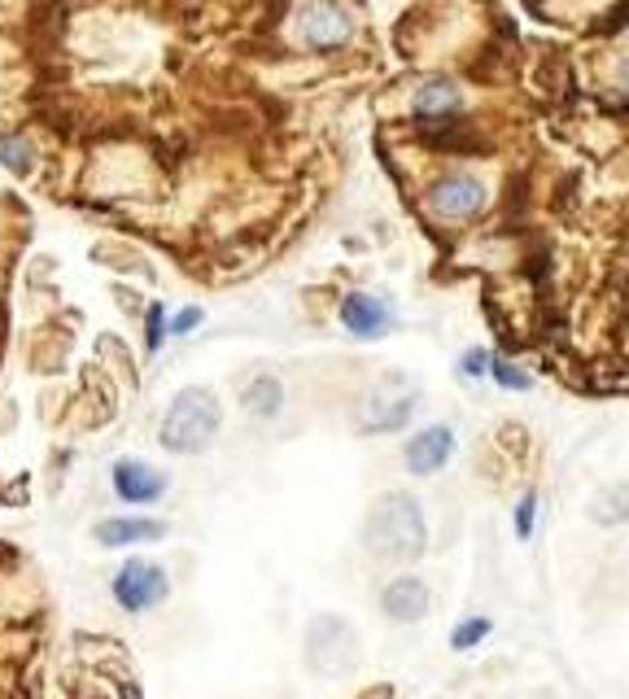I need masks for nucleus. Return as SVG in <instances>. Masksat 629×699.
<instances>
[{
  "label": "nucleus",
  "instance_id": "nucleus-1",
  "mask_svg": "<svg viewBox=\"0 0 629 699\" xmlns=\"http://www.w3.org/2000/svg\"><path fill=\"white\" fill-rule=\"evenodd\" d=\"M363 547L389 564H411L428 547L424 512L411 494H380L363 520Z\"/></svg>",
  "mask_w": 629,
  "mask_h": 699
},
{
  "label": "nucleus",
  "instance_id": "nucleus-2",
  "mask_svg": "<svg viewBox=\"0 0 629 699\" xmlns=\"http://www.w3.org/2000/svg\"><path fill=\"white\" fill-rule=\"evenodd\" d=\"M224 428V411H219V398L202 385H188L175 393V402L167 406L162 415V433L158 442L171 450V455H202L215 446Z\"/></svg>",
  "mask_w": 629,
  "mask_h": 699
},
{
  "label": "nucleus",
  "instance_id": "nucleus-3",
  "mask_svg": "<svg viewBox=\"0 0 629 699\" xmlns=\"http://www.w3.org/2000/svg\"><path fill=\"white\" fill-rule=\"evenodd\" d=\"M307 661H311L314 674H323V678H336V674L354 669V661H358L354 630L341 617H314L311 630H307Z\"/></svg>",
  "mask_w": 629,
  "mask_h": 699
},
{
  "label": "nucleus",
  "instance_id": "nucleus-4",
  "mask_svg": "<svg viewBox=\"0 0 629 699\" xmlns=\"http://www.w3.org/2000/svg\"><path fill=\"white\" fill-rule=\"evenodd\" d=\"M171 595V577L153 560H127L114 573V599L123 612H149Z\"/></svg>",
  "mask_w": 629,
  "mask_h": 699
},
{
  "label": "nucleus",
  "instance_id": "nucleus-5",
  "mask_svg": "<svg viewBox=\"0 0 629 699\" xmlns=\"http://www.w3.org/2000/svg\"><path fill=\"white\" fill-rule=\"evenodd\" d=\"M428 210L446 224H464V219H477L485 210V184L477 175H446L433 184L428 193Z\"/></svg>",
  "mask_w": 629,
  "mask_h": 699
},
{
  "label": "nucleus",
  "instance_id": "nucleus-6",
  "mask_svg": "<svg viewBox=\"0 0 629 699\" xmlns=\"http://www.w3.org/2000/svg\"><path fill=\"white\" fill-rule=\"evenodd\" d=\"M298 35L311 48H341V44H350L354 22L336 0H307L298 9Z\"/></svg>",
  "mask_w": 629,
  "mask_h": 699
},
{
  "label": "nucleus",
  "instance_id": "nucleus-7",
  "mask_svg": "<svg viewBox=\"0 0 629 699\" xmlns=\"http://www.w3.org/2000/svg\"><path fill=\"white\" fill-rule=\"evenodd\" d=\"M450 455H455V433H450L446 424L420 428V433L407 442V450H402L407 472H415V477H433V472H442V468L450 463Z\"/></svg>",
  "mask_w": 629,
  "mask_h": 699
},
{
  "label": "nucleus",
  "instance_id": "nucleus-8",
  "mask_svg": "<svg viewBox=\"0 0 629 699\" xmlns=\"http://www.w3.org/2000/svg\"><path fill=\"white\" fill-rule=\"evenodd\" d=\"M114 494H118L123 503H136V507L158 503V499L167 494V472H158V468L145 463V459H118V463H114Z\"/></svg>",
  "mask_w": 629,
  "mask_h": 699
},
{
  "label": "nucleus",
  "instance_id": "nucleus-9",
  "mask_svg": "<svg viewBox=\"0 0 629 699\" xmlns=\"http://www.w3.org/2000/svg\"><path fill=\"white\" fill-rule=\"evenodd\" d=\"M341 324H345L350 337L376 342V337H385L393 329V311H389V302H380L371 294H350L341 302Z\"/></svg>",
  "mask_w": 629,
  "mask_h": 699
},
{
  "label": "nucleus",
  "instance_id": "nucleus-10",
  "mask_svg": "<svg viewBox=\"0 0 629 699\" xmlns=\"http://www.w3.org/2000/svg\"><path fill=\"white\" fill-rule=\"evenodd\" d=\"M428 604H433V595H428V586H424L420 577H393V582L380 591V612H385L389 621H398V626L424 621V617H428Z\"/></svg>",
  "mask_w": 629,
  "mask_h": 699
},
{
  "label": "nucleus",
  "instance_id": "nucleus-11",
  "mask_svg": "<svg viewBox=\"0 0 629 699\" xmlns=\"http://www.w3.org/2000/svg\"><path fill=\"white\" fill-rule=\"evenodd\" d=\"M167 538V520H149V516H110L96 525V542L101 547H136V542H158Z\"/></svg>",
  "mask_w": 629,
  "mask_h": 699
},
{
  "label": "nucleus",
  "instance_id": "nucleus-12",
  "mask_svg": "<svg viewBox=\"0 0 629 699\" xmlns=\"http://www.w3.org/2000/svg\"><path fill=\"white\" fill-rule=\"evenodd\" d=\"M459 110V88L450 83V79H433V83H424L420 92H415V118H450Z\"/></svg>",
  "mask_w": 629,
  "mask_h": 699
},
{
  "label": "nucleus",
  "instance_id": "nucleus-13",
  "mask_svg": "<svg viewBox=\"0 0 629 699\" xmlns=\"http://www.w3.org/2000/svg\"><path fill=\"white\" fill-rule=\"evenodd\" d=\"M241 406H245L250 415H259V420H276L281 406H285V385H281L276 376H254V380L245 385V393H241Z\"/></svg>",
  "mask_w": 629,
  "mask_h": 699
},
{
  "label": "nucleus",
  "instance_id": "nucleus-14",
  "mask_svg": "<svg viewBox=\"0 0 629 699\" xmlns=\"http://www.w3.org/2000/svg\"><path fill=\"white\" fill-rule=\"evenodd\" d=\"M591 520L595 525H629V481L604 485L591 499Z\"/></svg>",
  "mask_w": 629,
  "mask_h": 699
},
{
  "label": "nucleus",
  "instance_id": "nucleus-15",
  "mask_svg": "<svg viewBox=\"0 0 629 699\" xmlns=\"http://www.w3.org/2000/svg\"><path fill=\"white\" fill-rule=\"evenodd\" d=\"M494 626H490V617H472V621H459L455 630H450V648L455 652H468V648H477L485 634H490Z\"/></svg>",
  "mask_w": 629,
  "mask_h": 699
},
{
  "label": "nucleus",
  "instance_id": "nucleus-16",
  "mask_svg": "<svg viewBox=\"0 0 629 699\" xmlns=\"http://www.w3.org/2000/svg\"><path fill=\"white\" fill-rule=\"evenodd\" d=\"M0 162H4L13 175H26L31 162H35V153H31L26 140H0Z\"/></svg>",
  "mask_w": 629,
  "mask_h": 699
},
{
  "label": "nucleus",
  "instance_id": "nucleus-17",
  "mask_svg": "<svg viewBox=\"0 0 629 699\" xmlns=\"http://www.w3.org/2000/svg\"><path fill=\"white\" fill-rule=\"evenodd\" d=\"M490 376H494L499 385H507V389H529V371H521V367H516V363H507V358H494Z\"/></svg>",
  "mask_w": 629,
  "mask_h": 699
},
{
  "label": "nucleus",
  "instance_id": "nucleus-18",
  "mask_svg": "<svg viewBox=\"0 0 629 699\" xmlns=\"http://www.w3.org/2000/svg\"><path fill=\"white\" fill-rule=\"evenodd\" d=\"M202 320H206V311H202V307H184V311L171 320V337H188Z\"/></svg>",
  "mask_w": 629,
  "mask_h": 699
},
{
  "label": "nucleus",
  "instance_id": "nucleus-19",
  "mask_svg": "<svg viewBox=\"0 0 629 699\" xmlns=\"http://www.w3.org/2000/svg\"><path fill=\"white\" fill-rule=\"evenodd\" d=\"M167 311L162 307H149V329H145V342H149V350H158L162 346V337H167Z\"/></svg>",
  "mask_w": 629,
  "mask_h": 699
},
{
  "label": "nucleus",
  "instance_id": "nucleus-20",
  "mask_svg": "<svg viewBox=\"0 0 629 699\" xmlns=\"http://www.w3.org/2000/svg\"><path fill=\"white\" fill-rule=\"evenodd\" d=\"M534 507H538V499H534V494H525V499H521V507H516V534H521V538H529V534H534Z\"/></svg>",
  "mask_w": 629,
  "mask_h": 699
},
{
  "label": "nucleus",
  "instance_id": "nucleus-21",
  "mask_svg": "<svg viewBox=\"0 0 629 699\" xmlns=\"http://www.w3.org/2000/svg\"><path fill=\"white\" fill-rule=\"evenodd\" d=\"M490 367H494V363H490L485 350H472V354L464 358V371H468V376H481V371H490Z\"/></svg>",
  "mask_w": 629,
  "mask_h": 699
},
{
  "label": "nucleus",
  "instance_id": "nucleus-22",
  "mask_svg": "<svg viewBox=\"0 0 629 699\" xmlns=\"http://www.w3.org/2000/svg\"><path fill=\"white\" fill-rule=\"evenodd\" d=\"M626 88H629V61H626Z\"/></svg>",
  "mask_w": 629,
  "mask_h": 699
}]
</instances>
